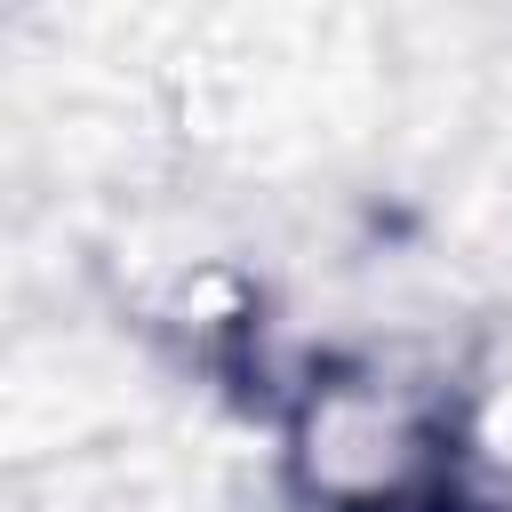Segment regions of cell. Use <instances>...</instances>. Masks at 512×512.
I'll return each instance as SVG.
<instances>
[{
    "label": "cell",
    "instance_id": "6da1fadb",
    "mask_svg": "<svg viewBox=\"0 0 512 512\" xmlns=\"http://www.w3.org/2000/svg\"><path fill=\"white\" fill-rule=\"evenodd\" d=\"M296 480L328 512H416L448 488V408L384 368H336L296 392Z\"/></svg>",
    "mask_w": 512,
    "mask_h": 512
}]
</instances>
